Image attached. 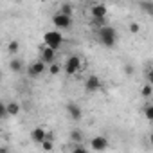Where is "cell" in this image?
<instances>
[{
	"instance_id": "cell-13",
	"label": "cell",
	"mask_w": 153,
	"mask_h": 153,
	"mask_svg": "<svg viewBox=\"0 0 153 153\" xmlns=\"http://www.w3.org/2000/svg\"><path fill=\"white\" fill-rule=\"evenodd\" d=\"M6 110H7V115H18L20 110H22V106H20L16 101H9V103L6 105Z\"/></svg>"
},
{
	"instance_id": "cell-23",
	"label": "cell",
	"mask_w": 153,
	"mask_h": 153,
	"mask_svg": "<svg viewBox=\"0 0 153 153\" xmlns=\"http://www.w3.org/2000/svg\"><path fill=\"white\" fill-rule=\"evenodd\" d=\"M4 117H7V110H6V105L0 101V119H4Z\"/></svg>"
},
{
	"instance_id": "cell-19",
	"label": "cell",
	"mask_w": 153,
	"mask_h": 153,
	"mask_svg": "<svg viewBox=\"0 0 153 153\" xmlns=\"http://www.w3.org/2000/svg\"><path fill=\"white\" fill-rule=\"evenodd\" d=\"M40 144H42V148H43L45 151H51V149L54 148V140H51V139H43Z\"/></svg>"
},
{
	"instance_id": "cell-8",
	"label": "cell",
	"mask_w": 153,
	"mask_h": 153,
	"mask_svg": "<svg viewBox=\"0 0 153 153\" xmlns=\"http://www.w3.org/2000/svg\"><path fill=\"white\" fill-rule=\"evenodd\" d=\"M90 148H92V149H96V151H103V149H106V148H108V139H106V137H103V135H97V137H94V139H92Z\"/></svg>"
},
{
	"instance_id": "cell-12",
	"label": "cell",
	"mask_w": 153,
	"mask_h": 153,
	"mask_svg": "<svg viewBox=\"0 0 153 153\" xmlns=\"http://www.w3.org/2000/svg\"><path fill=\"white\" fill-rule=\"evenodd\" d=\"M24 67H25V65H24V59H20V58H13V59L9 61V68H11L13 72H16V74L22 72Z\"/></svg>"
},
{
	"instance_id": "cell-1",
	"label": "cell",
	"mask_w": 153,
	"mask_h": 153,
	"mask_svg": "<svg viewBox=\"0 0 153 153\" xmlns=\"http://www.w3.org/2000/svg\"><path fill=\"white\" fill-rule=\"evenodd\" d=\"M117 31H115V27H112V25H101V27H97V40L105 45V47H108V49H112L115 43H117Z\"/></svg>"
},
{
	"instance_id": "cell-21",
	"label": "cell",
	"mask_w": 153,
	"mask_h": 153,
	"mask_svg": "<svg viewBox=\"0 0 153 153\" xmlns=\"http://www.w3.org/2000/svg\"><path fill=\"white\" fill-rule=\"evenodd\" d=\"M144 114H146V119L148 121H153V106L151 105H146L144 106Z\"/></svg>"
},
{
	"instance_id": "cell-22",
	"label": "cell",
	"mask_w": 153,
	"mask_h": 153,
	"mask_svg": "<svg viewBox=\"0 0 153 153\" xmlns=\"http://www.w3.org/2000/svg\"><path fill=\"white\" fill-rule=\"evenodd\" d=\"M139 31H140V25H139L137 22H131V24H130V33H133V34H137Z\"/></svg>"
},
{
	"instance_id": "cell-7",
	"label": "cell",
	"mask_w": 153,
	"mask_h": 153,
	"mask_svg": "<svg viewBox=\"0 0 153 153\" xmlns=\"http://www.w3.org/2000/svg\"><path fill=\"white\" fill-rule=\"evenodd\" d=\"M85 88H87V92H97V90H101V79L97 78V76H88L87 81H85Z\"/></svg>"
},
{
	"instance_id": "cell-15",
	"label": "cell",
	"mask_w": 153,
	"mask_h": 153,
	"mask_svg": "<svg viewBox=\"0 0 153 153\" xmlns=\"http://www.w3.org/2000/svg\"><path fill=\"white\" fill-rule=\"evenodd\" d=\"M70 139H72L74 142H81V140H83V131H81V130H72V131H70Z\"/></svg>"
},
{
	"instance_id": "cell-2",
	"label": "cell",
	"mask_w": 153,
	"mask_h": 153,
	"mask_svg": "<svg viewBox=\"0 0 153 153\" xmlns=\"http://www.w3.org/2000/svg\"><path fill=\"white\" fill-rule=\"evenodd\" d=\"M43 42H45L47 47L58 51V49L61 47V43H63V36H61L59 31H47V33L43 34Z\"/></svg>"
},
{
	"instance_id": "cell-16",
	"label": "cell",
	"mask_w": 153,
	"mask_h": 153,
	"mask_svg": "<svg viewBox=\"0 0 153 153\" xmlns=\"http://www.w3.org/2000/svg\"><path fill=\"white\" fill-rule=\"evenodd\" d=\"M139 6H140V9H142V11H144L146 15H151V9H153V4L149 2V0H144V2H140Z\"/></svg>"
},
{
	"instance_id": "cell-20",
	"label": "cell",
	"mask_w": 153,
	"mask_h": 153,
	"mask_svg": "<svg viewBox=\"0 0 153 153\" xmlns=\"http://www.w3.org/2000/svg\"><path fill=\"white\" fill-rule=\"evenodd\" d=\"M59 13L72 16V6H70V4H61V7H59Z\"/></svg>"
},
{
	"instance_id": "cell-17",
	"label": "cell",
	"mask_w": 153,
	"mask_h": 153,
	"mask_svg": "<svg viewBox=\"0 0 153 153\" xmlns=\"http://www.w3.org/2000/svg\"><path fill=\"white\" fill-rule=\"evenodd\" d=\"M59 70H61V65H58L56 61L49 63V72H51V76H56V74H59Z\"/></svg>"
},
{
	"instance_id": "cell-9",
	"label": "cell",
	"mask_w": 153,
	"mask_h": 153,
	"mask_svg": "<svg viewBox=\"0 0 153 153\" xmlns=\"http://www.w3.org/2000/svg\"><path fill=\"white\" fill-rule=\"evenodd\" d=\"M42 61H43L45 65H49V63H52V61H56V51L45 45V47L42 49Z\"/></svg>"
},
{
	"instance_id": "cell-24",
	"label": "cell",
	"mask_w": 153,
	"mask_h": 153,
	"mask_svg": "<svg viewBox=\"0 0 153 153\" xmlns=\"http://www.w3.org/2000/svg\"><path fill=\"white\" fill-rule=\"evenodd\" d=\"M74 151H76V153H83V151H87V148H85V146H76Z\"/></svg>"
},
{
	"instance_id": "cell-10",
	"label": "cell",
	"mask_w": 153,
	"mask_h": 153,
	"mask_svg": "<svg viewBox=\"0 0 153 153\" xmlns=\"http://www.w3.org/2000/svg\"><path fill=\"white\" fill-rule=\"evenodd\" d=\"M90 13H92V18H105L106 13H108V9H106L105 4H94L92 9H90Z\"/></svg>"
},
{
	"instance_id": "cell-6",
	"label": "cell",
	"mask_w": 153,
	"mask_h": 153,
	"mask_svg": "<svg viewBox=\"0 0 153 153\" xmlns=\"http://www.w3.org/2000/svg\"><path fill=\"white\" fill-rule=\"evenodd\" d=\"M65 110H67V114L70 115V119H72V121H79V119L83 117L81 106H79V105H76V103H67Z\"/></svg>"
},
{
	"instance_id": "cell-26",
	"label": "cell",
	"mask_w": 153,
	"mask_h": 153,
	"mask_svg": "<svg viewBox=\"0 0 153 153\" xmlns=\"http://www.w3.org/2000/svg\"><path fill=\"white\" fill-rule=\"evenodd\" d=\"M16 2H24V0H16Z\"/></svg>"
},
{
	"instance_id": "cell-4",
	"label": "cell",
	"mask_w": 153,
	"mask_h": 153,
	"mask_svg": "<svg viewBox=\"0 0 153 153\" xmlns=\"http://www.w3.org/2000/svg\"><path fill=\"white\" fill-rule=\"evenodd\" d=\"M52 24H54V27H58V29H70V25H72V16L63 15V13H56V15L52 16Z\"/></svg>"
},
{
	"instance_id": "cell-14",
	"label": "cell",
	"mask_w": 153,
	"mask_h": 153,
	"mask_svg": "<svg viewBox=\"0 0 153 153\" xmlns=\"http://www.w3.org/2000/svg\"><path fill=\"white\" fill-rule=\"evenodd\" d=\"M18 51H20V43H18L16 40H11V42L7 43V52H9V54H16Z\"/></svg>"
},
{
	"instance_id": "cell-18",
	"label": "cell",
	"mask_w": 153,
	"mask_h": 153,
	"mask_svg": "<svg viewBox=\"0 0 153 153\" xmlns=\"http://www.w3.org/2000/svg\"><path fill=\"white\" fill-rule=\"evenodd\" d=\"M140 94H142V97L149 99V97H151V94H153V88H151V85H149V83H148V85H144V87H142V90H140Z\"/></svg>"
},
{
	"instance_id": "cell-5",
	"label": "cell",
	"mask_w": 153,
	"mask_h": 153,
	"mask_svg": "<svg viewBox=\"0 0 153 153\" xmlns=\"http://www.w3.org/2000/svg\"><path fill=\"white\" fill-rule=\"evenodd\" d=\"M45 68H47V65L40 59V61H33L29 67H27V74H29V78H33V79H36L38 76H42L43 72H45Z\"/></svg>"
},
{
	"instance_id": "cell-11",
	"label": "cell",
	"mask_w": 153,
	"mask_h": 153,
	"mask_svg": "<svg viewBox=\"0 0 153 153\" xmlns=\"http://www.w3.org/2000/svg\"><path fill=\"white\" fill-rule=\"evenodd\" d=\"M45 135H47V131H45L43 128H34V130L31 131V139H33V142H36V144H40V142L45 139Z\"/></svg>"
},
{
	"instance_id": "cell-3",
	"label": "cell",
	"mask_w": 153,
	"mask_h": 153,
	"mask_svg": "<svg viewBox=\"0 0 153 153\" xmlns=\"http://www.w3.org/2000/svg\"><path fill=\"white\" fill-rule=\"evenodd\" d=\"M81 65H83V61H81V58L74 54V56H68V58H67V61H65V65H63V68H65V72H67L68 76H74L76 72H79V70L83 68Z\"/></svg>"
},
{
	"instance_id": "cell-25",
	"label": "cell",
	"mask_w": 153,
	"mask_h": 153,
	"mask_svg": "<svg viewBox=\"0 0 153 153\" xmlns=\"http://www.w3.org/2000/svg\"><path fill=\"white\" fill-rule=\"evenodd\" d=\"M131 72H133V68L130 65H126V74H131Z\"/></svg>"
}]
</instances>
